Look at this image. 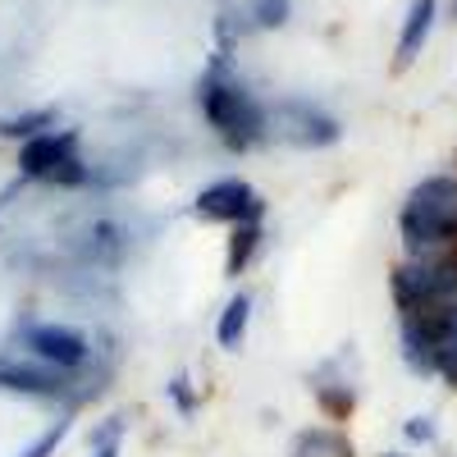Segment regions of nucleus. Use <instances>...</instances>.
<instances>
[{
    "instance_id": "nucleus-1",
    "label": "nucleus",
    "mask_w": 457,
    "mask_h": 457,
    "mask_svg": "<svg viewBox=\"0 0 457 457\" xmlns=\"http://www.w3.org/2000/svg\"><path fill=\"white\" fill-rule=\"evenodd\" d=\"M197 105L206 114V124L215 129V137L228 151H252L270 137V124H265V105L247 92V83L234 73L228 55H215L197 83Z\"/></svg>"
},
{
    "instance_id": "nucleus-2",
    "label": "nucleus",
    "mask_w": 457,
    "mask_h": 457,
    "mask_svg": "<svg viewBox=\"0 0 457 457\" xmlns=\"http://www.w3.org/2000/svg\"><path fill=\"white\" fill-rule=\"evenodd\" d=\"M398 234L411 261L444 256L457 243V179L453 174H430L411 187L398 215Z\"/></svg>"
},
{
    "instance_id": "nucleus-3",
    "label": "nucleus",
    "mask_w": 457,
    "mask_h": 457,
    "mask_svg": "<svg viewBox=\"0 0 457 457\" xmlns=\"http://www.w3.org/2000/svg\"><path fill=\"white\" fill-rule=\"evenodd\" d=\"M19 174L32 183H51V187H83L92 183V165L79 151V133L73 129H51L42 137H28L19 146Z\"/></svg>"
},
{
    "instance_id": "nucleus-4",
    "label": "nucleus",
    "mask_w": 457,
    "mask_h": 457,
    "mask_svg": "<svg viewBox=\"0 0 457 457\" xmlns=\"http://www.w3.org/2000/svg\"><path fill=\"white\" fill-rule=\"evenodd\" d=\"M265 124H270V137H284L288 146H307V151L334 146V142L343 137V129H338L334 114L320 110V105L307 101V96H284V101H275V105H265Z\"/></svg>"
},
{
    "instance_id": "nucleus-5",
    "label": "nucleus",
    "mask_w": 457,
    "mask_h": 457,
    "mask_svg": "<svg viewBox=\"0 0 457 457\" xmlns=\"http://www.w3.org/2000/svg\"><path fill=\"white\" fill-rule=\"evenodd\" d=\"M19 343L23 353L46 361V366H60V370H73L79 375L87 361H92V343L83 329L73 325H55V320H32V325H19Z\"/></svg>"
},
{
    "instance_id": "nucleus-6",
    "label": "nucleus",
    "mask_w": 457,
    "mask_h": 457,
    "mask_svg": "<svg viewBox=\"0 0 457 457\" xmlns=\"http://www.w3.org/2000/svg\"><path fill=\"white\" fill-rule=\"evenodd\" d=\"M69 375L60 366H46L28 353H0V389L19 394V398H37V403H55L69 394Z\"/></svg>"
},
{
    "instance_id": "nucleus-7",
    "label": "nucleus",
    "mask_w": 457,
    "mask_h": 457,
    "mask_svg": "<svg viewBox=\"0 0 457 457\" xmlns=\"http://www.w3.org/2000/svg\"><path fill=\"white\" fill-rule=\"evenodd\" d=\"M261 211H265L261 193L243 179H220V183L202 187L193 202V215L211 220V224H247V220H261Z\"/></svg>"
},
{
    "instance_id": "nucleus-8",
    "label": "nucleus",
    "mask_w": 457,
    "mask_h": 457,
    "mask_svg": "<svg viewBox=\"0 0 457 457\" xmlns=\"http://www.w3.org/2000/svg\"><path fill=\"white\" fill-rule=\"evenodd\" d=\"M435 14H439V0H411V10L403 19V32H398V51H394V69H407L416 55H421L426 37L435 28Z\"/></svg>"
},
{
    "instance_id": "nucleus-9",
    "label": "nucleus",
    "mask_w": 457,
    "mask_h": 457,
    "mask_svg": "<svg viewBox=\"0 0 457 457\" xmlns=\"http://www.w3.org/2000/svg\"><path fill=\"white\" fill-rule=\"evenodd\" d=\"M261 238H265V228H261V220H247V224H234V238H228V275H243L247 265L256 261V252H261Z\"/></svg>"
},
{
    "instance_id": "nucleus-10",
    "label": "nucleus",
    "mask_w": 457,
    "mask_h": 457,
    "mask_svg": "<svg viewBox=\"0 0 457 457\" xmlns=\"http://www.w3.org/2000/svg\"><path fill=\"white\" fill-rule=\"evenodd\" d=\"M247 320H252V297H247V293H238V297L224 307L220 325H215L220 348H238V343H243V334H247Z\"/></svg>"
},
{
    "instance_id": "nucleus-11",
    "label": "nucleus",
    "mask_w": 457,
    "mask_h": 457,
    "mask_svg": "<svg viewBox=\"0 0 457 457\" xmlns=\"http://www.w3.org/2000/svg\"><path fill=\"white\" fill-rule=\"evenodd\" d=\"M293 457H353V444L334 430H307V435H297Z\"/></svg>"
},
{
    "instance_id": "nucleus-12",
    "label": "nucleus",
    "mask_w": 457,
    "mask_h": 457,
    "mask_svg": "<svg viewBox=\"0 0 457 457\" xmlns=\"http://www.w3.org/2000/svg\"><path fill=\"white\" fill-rule=\"evenodd\" d=\"M55 129V110H23L14 120H0V137H14V142H28V137H42Z\"/></svg>"
},
{
    "instance_id": "nucleus-13",
    "label": "nucleus",
    "mask_w": 457,
    "mask_h": 457,
    "mask_svg": "<svg viewBox=\"0 0 457 457\" xmlns=\"http://www.w3.org/2000/svg\"><path fill=\"white\" fill-rule=\"evenodd\" d=\"M288 14H293L288 0H247V19H252L256 28H284Z\"/></svg>"
},
{
    "instance_id": "nucleus-14",
    "label": "nucleus",
    "mask_w": 457,
    "mask_h": 457,
    "mask_svg": "<svg viewBox=\"0 0 457 457\" xmlns=\"http://www.w3.org/2000/svg\"><path fill=\"white\" fill-rule=\"evenodd\" d=\"M64 439H69V421H51L42 435H37L28 448H19L14 457H55V448H60Z\"/></svg>"
},
{
    "instance_id": "nucleus-15",
    "label": "nucleus",
    "mask_w": 457,
    "mask_h": 457,
    "mask_svg": "<svg viewBox=\"0 0 457 457\" xmlns=\"http://www.w3.org/2000/svg\"><path fill=\"white\" fill-rule=\"evenodd\" d=\"M120 435H124V416H110L105 426H96V435H92L96 453L92 457H120Z\"/></svg>"
},
{
    "instance_id": "nucleus-16",
    "label": "nucleus",
    "mask_w": 457,
    "mask_h": 457,
    "mask_svg": "<svg viewBox=\"0 0 457 457\" xmlns=\"http://www.w3.org/2000/svg\"><path fill=\"white\" fill-rule=\"evenodd\" d=\"M403 435H407L411 444H430V439H435V421H430V416H411V421L403 426Z\"/></svg>"
},
{
    "instance_id": "nucleus-17",
    "label": "nucleus",
    "mask_w": 457,
    "mask_h": 457,
    "mask_svg": "<svg viewBox=\"0 0 457 457\" xmlns=\"http://www.w3.org/2000/svg\"><path fill=\"white\" fill-rule=\"evenodd\" d=\"M170 398H179V407H183V411H193V394H187V379H183V375L170 385Z\"/></svg>"
},
{
    "instance_id": "nucleus-18",
    "label": "nucleus",
    "mask_w": 457,
    "mask_h": 457,
    "mask_svg": "<svg viewBox=\"0 0 457 457\" xmlns=\"http://www.w3.org/2000/svg\"><path fill=\"white\" fill-rule=\"evenodd\" d=\"M453 19H457V0H453Z\"/></svg>"
},
{
    "instance_id": "nucleus-19",
    "label": "nucleus",
    "mask_w": 457,
    "mask_h": 457,
    "mask_svg": "<svg viewBox=\"0 0 457 457\" xmlns=\"http://www.w3.org/2000/svg\"><path fill=\"white\" fill-rule=\"evenodd\" d=\"M385 457H403V453H385Z\"/></svg>"
}]
</instances>
